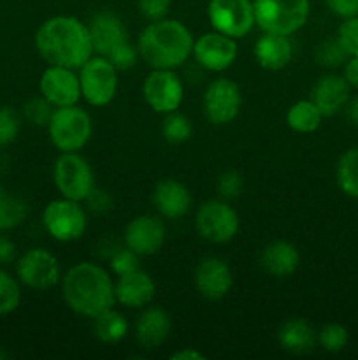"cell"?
Instances as JSON below:
<instances>
[{"mask_svg":"<svg viewBox=\"0 0 358 360\" xmlns=\"http://www.w3.org/2000/svg\"><path fill=\"white\" fill-rule=\"evenodd\" d=\"M172 330V320L165 309L158 306H146L133 326L135 341L144 350H153L167 341Z\"/></svg>","mask_w":358,"mask_h":360,"instance_id":"cell-20","label":"cell"},{"mask_svg":"<svg viewBox=\"0 0 358 360\" xmlns=\"http://www.w3.org/2000/svg\"><path fill=\"white\" fill-rule=\"evenodd\" d=\"M14 260H16V245L7 236H0V264L7 266Z\"/></svg>","mask_w":358,"mask_h":360,"instance_id":"cell-44","label":"cell"},{"mask_svg":"<svg viewBox=\"0 0 358 360\" xmlns=\"http://www.w3.org/2000/svg\"><path fill=\"white\" fill-rule=\"evenodd\" d=\"M314 60L323 69L333 70L340 69L346 63L347 55L336 37H329L318 44V48L314 51Z\"/></svg>","mask_w":358,"mask_h":360,"instance_id":"cell-31","label":"cell"},{"mask_svg":"<svg viewBox=\"0 0 358 360\" xmlns=\"http://www.w3.org/2000/svg\"><path fill=\"white\" fill-rule=\"evenodd\" d=\"M157 294V285H154L153 278L139 269L132 271L118 276L114 281V295L116 302L130 309H142L151 304Z\"/></svg>","mask_w":358,"mask_h":360,"instance_id":"cell-18","label":"cell"},{"mask_svg":"<svg viewBox=\"0 0 358 360\" xmlns=\"http://www.w3.org/2000/svg\"><path fill=\"white\" fill-rule=\"evenodd\" d=\"M27 213L28 206L21 197L4 192V195L0 197V231L16 229L18 225L23 224Z\"/></svg>","mask_w":358,"mask_h":360,"instance_id":"cell-29","label":"cell"},{"mask_svg":"<svg viewBox=\"0 0 358 360\" xmlns=\"http://www.w3.org/2000/svg\"><path fill=\"white\" fill-rule=\"evenodd\" d=\"M153 204L161 218L178 220L192 207V193L188 186L178 179H161L153 190Z\"/></svg>","mask_w":358,"mask_h":360,"instance_id":"cell-21","label":"cell"},{"mask_svg":"<svg viewBox=\"0 0 358 360\" xmlns=\"http://www.w3.org/2000/svg\"><path fill=\"white\" fill-rule=\"evenodd\" d=\"M193 35L178 20L150 21L137 37L139 56L150 69L175 70L188 62L193 51Z\"/></svg>","mask_w":358,"mask_h":360,"instance_id":"cell-3","label":"cell"},{"mask_svg":"<svg viewBox=\"0 0 358 360\" xmlns=\"http://www.w3.org/2000/svg\"><path fill=\"white\" fill-rule=\"evenodd\" d=\"M139 11L150 21L164 20L171 9V0H137Z\"/></svg>","mask_w":358,"mask_h":360,"instance_id":"cell-40","label":"cell"},{"mask_svg":"<svg viewBox=\"0 0 358 360\" xmlns=\"http://www.w3.org/2000/svg\"><path fill=\"white\" fill-rule=\"evenodd\" d=\"M167 229L158 217L140 214L128 221L123 232V241L126 248L135 252L139 257L154 255L165 245Z\"/></svg>","mask_w":358,"mask_h":360,"instance_id":"cell-16","label":"cell"},{"mask_svg":"<svg viewBox=\"0 0 358 360\" xmlns=\"http://www.w3.org/2000/svg\"><path fill=\"white\" fill-rule=\"evenodd\" d=\"M336 39L347 56H358V16L344 18L337 27Z\"/></svg>","mask_w":358,"mask_h":360,"instance_id":"cell-37","label":"cell"},{"mask_svg":"<svg viewBox=\"0 0 358 360\" xmlns=\"http://www.w3.org/2000/svg\"><path fill=\"white\" fill-rule=\"evenodd\" d=\"M53 111H55V108H53L42 95L41 97L30 98V101L23 105L25 120L35 127H48Z\"/></svg>","mask_w":358,"mask_h":360,"instance_id":"cell-36","label":"cell"},{"mask_svg":"<svg viewBox=\"0 0 358 360\" xmlns=\"http://www.w3.org/2000/svg\"><path fill=\"white\" fill-rule=\"evenodd\" d=\"M53 181L60 195L77 202H84L95 188L93 169L79 151L60 153L53 165Z\"/></svg>","mask_w":358,"mask_h":360,"instance_id":"cell-7","label":"cell"},{"mask_svg":"<svg viewBox=\"0 0 358 360\" xmlns=\"http://www.w3.org/2000/svg\"><path fill=\"white\" fill-rule=\"evenodd\" d=\"M344 112H346L347 122L358 129V94L351 95V98L347 101L346 108H344Z\"/></svg>","mask_w":358,"mask_h":360,"instance_id":"cell-45","label":"cell"},{"mask_svg":"<svg viewBox=\"0 0 358 360\" xmlns=\"http://www.w3.org/2000/svg\"><path fill=\"white\" fill-rule=\"evenodd\" d=\"M35 49L49 65L77 70L95 55L88 25L76 16H53L35 32Z\"/></svg>","mask_w":358,"mask_h":360,"instance_id":"cell-1","label":"cell"},{"mask_svg":"<svg viewBox=\"0 0 358 360\" xmlns=\"http://www.w3.org/2000/svg\"><path fill=\"white\" fill-rule=\"evenodd\" d=\"M48 136L60 153L81 151L93 134V122L86 109L79 105L55 108L48 123Z\"/></svg>","mask_w":358,"mask_h":360,"instance_id":"cell-5","label":"cell"},{"mask_svg":"<svg viewBox=\"0 0 358 360\" xmlns=\"http://www.w3.org/2000/svg\"><path fill=\"white\" fill-rule=\"evenodd\" d=\"M207 357L204 354H200L199 350H193V348H183V350L174 352L171 355V360H206Z\"/></svg>","mask_w":358,"mask_h":360,"instance_id":"cell-46","label":"cell"},{"mask_svg":"<svg viewBox=\"0 0 358 360\" xmlns=\"http://www.w3.org/2000/svg\"><path fill=\"white\" fill-rule=\"evenodd\" d=\"M193 283L197 292L207 301H220L227 297L234 285V274L230 266L220 257H204L195 267Z\"/></svg>","mask_w":358,"mask_h":360,"instance_id":"cell-17","label":"cell"},{"mask_svg":"<svg viewBox=\"0 0 358 360\" xmlns=\"http://www.w3.org/2000/svg\"><path fill=\"white\" fill-rule=\"evenodd\" d=\"M84 202H86L88 210L97 214L109 213L112 210V197L105 190L97 188V186L91 190V193L84 199Z\"/></svg>","mask_w":358,"mask_h":360,"instance_id":"cell-41","label":"cell"},{"mask_svg":"<svg viewBox=\"0 0 358 360\" xmlns=\"http://www.w3.org/2000/svg\"><path fill=\"white\" fill-rule=\"evenodd\" d=\"M321 120L323 115L311 98L295 102L286 111V125L297 134L316 132L321 125Z\"/></svg>","mask_w":358,"mask_h":360,"instance_id":"cell-27","label":"cell"},{"mask_svg":"<svg viewBox=\"0 0 358 360\" xmlns=\"http://www.w3.org/2000/svg\"><path fill=\"white\" fill-rule=\"evenodd\" d=\"M277 341L283 350L295 355H304L318 345V333L304 319H290L277 330Z\"/></svg>","mask_w":358,"mask_h":360,"instance_id":"cell-25","label":"cell"},{"mask_svg":"<svg viewBox=\"0 0 358 360\" xmlns=\"http://www.w3.org/2000/svg\"><path fill=\"white\" fill-rule=\"evenodd\" d=\"M216 190L223 199H235L244 190V179L237 171H225L223 174L218 176Z\"/></svg>","mask_w":358,"mask_h":360,"instance_id":"cell-39","label":"cell"},{"mask_svg":"<svg viewBox=\"0 0 358 360\" xmlns=\"http://www.w3.org/2000/svg\"><path fill=\"white\" fill-rule=\"evenodd\" d=\"M161 134H164L165 141L172 144H181L192 137L193 125L188 120V116L181 115V112L174 111L165 115L164 123H161Z\"/></svg>","mask_w":358,"mask_h":360,"instance_id":"cell-30","label":"cell"},{"mask_svg":"<svg viewBox=\"0 0 358 360\" xmlns=\"http://www.w3.org/2000/svg\"><path fill=\"white\" fill-rule=\"evenodd\" d=\"M195 229L200 238L206 241L213 245H225L237 236L239 214L225 200H207L197 210Z\"/></svg>","mask_w":358,"mask_h":360,"instance_id":"cell-9","label":"cell"},{"mask_svg":"<svg viewBox=\"0 0 358 360\" xmlns=\"http://www.w3.org/2000/svg\"><path fill=\"white\" fill-rule=\"evenodd\" d=\"M351 98V86L346 83L343 74L329 72L319 77L311 90V101L314 102L319 112L325 116H333L344 111L347 101Z\"/></svg>","mask_w":358,"mask_h":360,"instance_id":"cell-19","label":"cell"},{"mask_svg":"<svg viewBox=\"0 0 358 360\" xmlns=\"http://www.w3.org/2000/svg\"><path fill=\"white\" fill-rule=\"evenodd\" d=\"M109 269L116 276L132 273V271L139 269V255L130 248H126V246L125 248H118L109 257Z\"/></svg>","mask_w":358,"mask_h":360,"instance_id":"cell-38","label":"cell"},{"mask_svg":"<svg viewBox=\"0 0 358 360\" xmlns=\"http://www.w3.org/2000/svg\"><path fill=\"white\" fill-rule=\"evenodd\" d=\"M86 25L95 55L105 56L114 46L128 39L123 21L114 13H109V11L97 13L91 18L90 23Z\"/></svg>","mask_w":358,"mask_h":360,"instance_id":"cell-22","label":"cell"},{"mask_svg":"<svg viewBox=\"0 0 358 360\" xmlns=\"http://www.w3.org/2000/svg\"><path fill=\"white\" fill-rule=\"evenodd\" d=\"M105 56H107L109 62L118 69V72L130 70L137 63V58H140L137 46H133L128 39L119 42L118 46H114V48H112Z\"/></svg>","mask_w":358,"mask_h":360,"instance_id":"cell-34","label":"cell"},{"mask_svg":"<svg viewBox=\"0 0 358 360\" xmlns=\"http://www.w3.org/2000/svg\"><path fill=\"white\" fill-rule=\"evenodd\" d=\"M16 276L32 290H49L62 280V267L49 250L30 248L18 259Z\"/></svg>","mask_w":358,"mask_h":360,"instance_id":"cell-12","label":"cell"},{"mask_svg":"<svg viewBox=\"0 0 358 360\" xmlns=\"http://www.w3.org/2000/svg\"><path fill=\"white\" fill-rule=\"evenodd\" d=\"M237 41L221 32H206L193 41L192 56L202 69L211 72H223L237 60Z\"/></svg>","mask_w":358,"mask_h":360,"instance_id":"cell-14","label":"cell"},{"mask_svg":"<svg viewBox=\"0 0 358 360\" xmlns=\"http://www.w3.org/2000/svg\"><path fill=\"white\" fill-rule=\"evenodd\" d=\"M81 97L93 108H104L118 94V69L107 56L93 55L79 67Z\"/></svg>","mask_w":358,"mask_h":360,"instance_id":"cell-6","label":"cell"},{"mask_svg":"<svg viewBox=\"0 0 358 360\" xmlns=\"http://www.w3.org/2000/svg\"><path fill=\"white\" fill-rule=\"evenodd\" d=\"M343 77L350 84L351 90H358V56H347L343 65Z\"/></svg>","mask_w":358,"mask_h":360,"instance_id":"cell-43","label":"cell"},{"mask_svg":"<svg viewBox=\"0 0 358 360\" xmlns=\"http://www.w3.org/2000/svg\"><path fill=\"white\" fill-rule=\"evenodd\" d=\"M260 262L270 276L288 278L300 266V253L291 243L272 241L263 248Z\"/></svg>","mask_w":358,"mask_h":360,"instance_id":"cell-24","label":"cell"},{"mask_svg":"<svg viewBox=\"0 0 358 360\" xmlns=\"http://www.w3.org/2000/svg\"><path fill=\"white\" fill-rule=\"evenodd\" d=\"M39 91L53 108H67L79 104L81 84L74 69L49 65L39 79Z\"/></svg>","mask_w":358,"mask_h":360,"instance_id":"cell-15","label":"cell"},{"mask_svg":"<svg viewBox=\"0 0 358 360\" xmlns=\"http://www.w3.org/2000/svg\"><path fill=\"white\" fill-rule=\"evenodd\" d=\"M253 9L260 30L290 37L307 23L311 0H253Z\"/></svg>","mask_w":358,"mask_h":360,"instance_id":"cell-4","label":"cell"},{"mask_svg":"<svg viewBox=\"0 0 358 360\" xmlns=\"http://www.w3.org/2000/svg\"><path fill=\"white\" fill-rule=\"evenodd\" d=\"M93 320V334L105 345H116L125 340L128 334V322L114 308H109L97 315Z\"/></svg>","mask_w":358,"mask_h":360,"instance_id":"cell-26","label":"cell"},{"mask_svg":"<svg viewBox=\"0 0 358 360\" xmlns=\"http://www.w3.org/2000/svg\"><path fill=\"white\" fill-rule=\"evenodd\" d=\"M142 97L158 115L178 111L185 98V86L175 70L151 69L142 83Z\"/></svg>","mask_w":358,"mask_h":360,"instance_id":"cell-13","label":"cell"},{"mask_svg":"<svg viewBox=\"0 0 358 360\" xmlns=\"http://www.w3.org/2000/svg\"><path fill=\"white\" fill-rule=\"evenodd\" d=\"M350 343V333L343 323H326L318 333V345L329 354H339Z\"/></svg>","mask_w":358,"mask_h":360,"instance_id":"cell-33","label":"cell"},{"mask_svg":"<svg viewBox=\"0 0 358 360\" xmlns=\"http://www.w3.org/2000/svg\"><path fill=\"white\" fill-rule=\"evenodd\" d=\"M242 108L241 88L228 77H218L207 84L202 97V109L207 122L223 127L234 122Z\"/></svg>","mask_w":358,"mask_h":360,"instance_id":"cell-11","label":"cell"},{"mask_svg":"<svg viewBox=\"0 0 358 360\" xmlns=\"http://www.w3.org/2000/svg\"><path fill=\"white\" fill-rule=\"evenodd\" d=\"M336 181L344 195L358 199V146L350 148L339 157L336 165Z\"/></svg>","mask_w":358,"mask_h":360,"instance_id":"cell-28","label":"cell"},{"mask_svg":"<svg viewBox=\"0 0 358 360\" xmlns=\"http://www.w3.org/2000/svg\"><path fill=\"white\" fill-rule=\"evenodd\" d=\"M4 357H6V354H4V352L0 350V359H4Z\"/></svg>","mask_w":358,"mask_h":360,"instance_id":"cell-47","label":"cell"},{"mask_svg":"<svg viewBox=\"0 0 358 360\" xmlns=\"http://www.w3.org/2000/svg\"><path fill=\"white\" fill-rule=\"evenodd\" d=\"M21 302L20 280L0 269V316L11 315Z\"/></svg>","mask_w":358,"mask_h":360,"instance_id":"cell-32","label":"cell"},{"mask_svg":"<svg viewBox=\"0 0 358 360\" xmlns=\"http://www.w3.org/2000/svg\"><path fill=\"white\" fill-rule=\"evenodd\" d=\"M42 225L55 241L72 243L83 238L88 227V217L81 202L60 197L44 207Z\"/></svg>","mask_w":358,"mask_h":360,"instance_id":"cell-8","label":"cell"},{"mask_svg":"<svg viewBox=\"0 0 358 360\" xmlns=\"http://www.w3.org/2000/svg\"><path fill=\"white\" fill-rule=\"evenodd\" d=\"M60 285L65 304L86 319H95L116 304L114 281L107 269L95 262L74 264L62 274Z\"/></svg>","mask_w":358,"mask_h":360,"instance_id":"cell-2","label":"cell"},{"mask_svg":"<svg viewBox=\"0 0 358 360\" xmlns=\"http://www.w3.org/2000/svg\"><path fill=\"white\" fill-rule=\"evenodd\" d=\"M325 4L330 13L340 20L358 16V0H325Z\"/></svg>","mask_w":358,"mask_h":360,"instance_id":"cell-42","label":"cell"},{"mask_svg":"<svg viewBox=\"0 0 358 360\" xmlns=\"http://www.w3.org/2000/svg\"><path fill=\"white\" fill-rule=\"evenodd\" d=\"M207 18L213 30L242 39L256 27L253 0H209Z\"/></svg>","mask_w":358,"mask_h":360,"instance_id":"cell-10","label":"cell"},{"mask_svg":"<svg viewBox=\"0 0 358 360\" xmlns=\"http://www.w3.org/2000/svg\"><path fill=\"white\" fill-rule=\"evenodd\" d=\"M4 195V188H2V186H0V197H2Z\"/></svg>","mask_w":358,"mask_h":360,"instance_id":"cell-48","label":"cell"},{"mask_svg":"<svg viewBox=\"0 0 358 360\" xmlns=\"http://www.w3.org/2000/svg\"><path fill=\"white\" fill-rule=\"evenodd\" d=\"M21 130V118L13 108L2 105L0 108V148L9 146L18 139Z\"/></svg>","mask_w":358,"mask_h":360,"instance_id":"cell-35","label":"cell"},{"mask_svg":"<svg viewBox=\"0 0 358 360\" xmlns=\"http://www.w3.org/2000/svg\"><path fill=\"white\" fill-rule=\"evenodd\" d=\"M255 58L265 70H281L293 58V46L288 35L262 32L255 42Z\"/></svg>","mask_w":358,"mask_h":360,"instance_id":"cell-23","label":"cell"}]
</instances>
